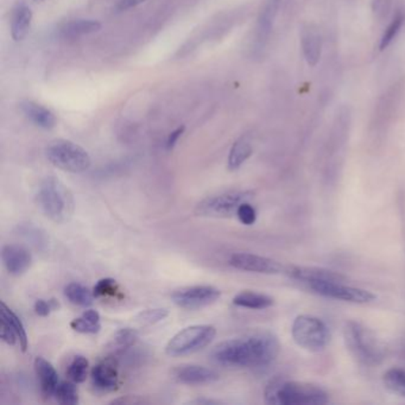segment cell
<instances>
[{
  "label": "cell",
  "instance_id": "obj_15",
  "mask_svg": "<svg viewBox=\"0 0 405 405\" xmlns=\"http://www.w3.org/2000/svg\"><path fill=\"white\" fill-rule=\"evenodd\" d=\"M290 277L302 282H345L346 277L335 271L327 270L322 267H308V266H289L285 270Z\"/></svg>",
  "mask_w": 405,
  "mask_h": 405
},
{
  "label": "cell",
  "instance_id": "obj_9",
  "mask_svg": "<svg viewBox=\"0 0 405 405\" xmlns=\"http://www.w3.org/2000/svg\"><path fill=\"white\" fill-rule=\"evenodd\" d=\"M221 292L211 285H193L173 292L171 300L178 307L188 310L205 308L219 300Z\"/></svg>",
  "mask_w": 405,
  "mask_h": 405
},
{
  "label": "cell",
  "instance_id": "obj_44",
  "mask_svg": "<svg viewBox=\"0 0 405 405\" xmlns=\"http://www.w3.org/2000/svg\"><path fill=\"white\" fill-rule=\"evenodd\" d=\"M36 1H42V0H36Z\"/></svg>",
  "mask_w": 405,
  "mask_h": 405
},
{
  "label": "cell",
  "instance_id": "obj_23",
  "mask_svg": "<svg viewBox=\"0 0 405 405\" xmlns=\"http://www.w3.org/2000/svg\"><path fill=\"white\" fill-rule=\"evenodd\" d=\"M64 296L67 297L70 303L79 305V307H91L93 304V292L89 290L88 288L82 285L80 283H69L67 287L64 288Z\"/></svg>",
  "mask_w": 405,
  "mask_h": 405
},
{
  "label": "cell",
  "instance_id": "obj_31",
  "mask_svg": "<svg viewBox=\"0 0 405 405\" xmlns=\"http://www.w3.org/2000/svg\"><path fill=\"white\" fill-rule=\"evenodd\" d=\"M168 315H169V312L164 308L147 309V310L140 312L135 317V320L140 325L151 326L164 320L168 317Z\"/></svg>",
  "mask_w": 405,
  "mask_h": 405
},
{
  "label": "cell",
  "instance_id": "obj_6",
  "mask_svg": "<svg viewBox=\"0 0 405 405\" xmlns=\"http://www.w3.org/2000/svg\"><path fill=\"white\" fill-rule=\"evenodd\" d=\"M216 337V330L214 326H189L170 339L165 347V352L169 357L193 355L207 347Z\"/></svg>",
  "mask_w": 405,
  "mask_h": 405
},
{
  "label": "cell",
  "instance_id": "obj_3",
  "mask_svg": "<svg viewBox=\"0 0 405 405\" xmlns=\"http://www.w3.org/2000/svg\"><path fill=\"white\" fill-rule=\"evenodd\" d=\"M265 402L274 405H322L330 402V397L317 385L274 380L266 386Z\"/></svg>",
  "mask_w": 405,
  "mask_h": 405
},
{
  "label": "cell",
  "instance_id": "obj_1",
  "mask_svg": "<svg viewBox=\"0 0 405 405\" xmlns=\"http://www.w3.org/2000/svg\"><path fill=\"white\" fill-rule=\"evenodd\" d=\"M279 348L274 334L259 332L221 342L211 350V358L226 368H265L279 357Z\"/></svg>",
  "mask_w": 405,
  "mask_h": 405
},
{
  "label": "cell",
  "instance_id": "obj_30",
  "mask_svg": "<svg viewBox=\"0 0 405 405\" xmlns=\"http://www.w3.org/2000/svg\"><path fill=\"white\" fill-rule=\"evenodd\" d=\"M93 294L95 297H102V296H110L115 299L123 297L118 284L112 279H100L94 287Z\"/></svg>",
  "mask_w": 405,
  "mask_h": 405
},
{
  "label": "cell",
  "instance_id": "obj_10",
  "mask_svg": "<svg viewBox=\"0 0 405 405\" xmlns=\"http://www.w3.org/2000/svg\"><path fill=\"white\" fill-rule=\"evenodd\" d=\"M309 287L319 295L352 303H370L376 299L372 292L360 288L345 285L343 282H317L309 284Z\"/></svg>",
  "mask_w": 405,
  "mask_h": 405
},
{
  "label": "cell",
  "instance_id": "obj_43",
  "mask_svg": "<svg viewBox=\"0 0 405 405\" xmlns=\"http://www.w3.org/2000/svg\"><path fill=\"white\" fill-rule=\"evenodd\" d=\"M219 401H214V399H207V398H198L194 401H190L189 404H219Z\"/></svg>",
  "mask_w": 405,
  "mask_h": 405
},
{
  "label": "cell",
  "instance_id": "obj_36",
  "mask_svg": "<svg viewBox=\"0 0 405 405\" xmlns=\"http://www.w3.org/2000/svg\"><path fill=\"white\" fill-rule=\"evenodd\" d=\"M59 308V301L55 299L46 301L39 299L35 302L34 309L38 317H47L51 312H55Z\"/></svg>",
  "mask_w": 405,
  "mask_h": 405
},
{
  "label": "cell",
  "instance_id": "obj_2",
  "mask_svg": "<svg viewBox=\"0 0 405 405\" xmlns=\"http://www.w3.org/2000/svg\"><path fill=\"white\" fill-rule=\"evenodd\" d=\"M36 202L43 214L56 224L70 219L75 208L72 191L54 176H48L39 183Z\"/></svg>",
  "mask_w": 405,
  "mask_h": 405
},
{
  "label": "cell",
  "instance_id": "obj_41",
  "mask_svg": "<svg viewBox=\"0 0 405 405\" xmlns=\"http://www.w3.org/2000/svg\"><path fill=\"white\" fill-rule=\"evenodd\" d=\"M112 403L113 404H118V403H122V404H140V403H145V401L142 398H138L137 396H125L118 398V399H114Z\"/></svg>",
  "mask_w": 405,
  "mask_h": 405
},
{
  "label": "cell",
  "instance_id": "obj_34",
  "mask_svg": "<svg viewBox=\"0 0 405 405\" xmlns=\"http://www.w3.org/2000/svg\"><path fill=\"white\" fill-rule=\"evenodd\" d=\"M72 330L81 334H95L100 330L102 325L94 323L92 321L87 320L84 317H77L70 322Z\"/></svg>",
  "mask_w": 405,
  "mask_h": 405
},
{
  "label": "cell",
  "instance_id": "obj_29",
  "mask_svg": "<svg viewBox=\"0 0 405 405\" xmlns=\"http://www.w3.org/2000/svg\"><path fill=\"white\" fill-rule=\"evenodd\" d=\"M405 17L403 12H397L396 16L393 17V21L391 23L388 24V28L385 30L384 34L382 36V39H380V50H384L386 48L393 43V39L396 38L398 32L401 31L402 26L404 24Z\"/></svg>",
  "mask_w": 405,
  "mask_h": 405
},
{
  "label": "cell",
  "instance_id": "obj_12",
  "mask_svg": "<svg viewBox=\"0 0 405 405\" xmlns=\"http://www.w3.org/2000/svg\"><path fill=\"white\" fill-rule=\"evenodd\" d=\"M91 379L99 393H113L119 386L118 360L113 357L105 358L92 368Z\"/></svg>",
  "mask_w": 405,
  "mask_h": 405
},
{
  "label": "cell",
  "instance_id": "obj_22",
  "mask_svg": "<svg viewBox=\"0 0 405 405\" xmlns=\"http://www.w3.org/2000/svg\"><path fill=\"white\" fill-rule=\"evenodd\" d=\"M254 152L252 145L246 137H241L233 144L232 149L228 155L227 167L229 170H236L249 160Z\"/></svg>",
  "mask_w": 405,
  "mask_h": 405
},
{
  "label": "cell",
  "instance_id": "obj_7",
  "mask_svg": "<svg viewBox=\"0 0 405 405\" xmlns=\"http://www.w3.org/2000/svg\"><path fill=\"white\" fill-rule=\"evenodd\" d=\"M292 334L299 346L310 352L325 350L330 341V328L321 319L312 315L296 317Z\"/></svg>",
  "mask_w": 405,
  "mask_h": 405
},
{
  "label": "cell",
  "instance_id": "obj_27",
  "mask_svg": "<svg viewBox=\"0 0 405 405\" xmlns=\"http://www.w3.org/2000/svg\"><path fill=\"white\" fill-rule=\"evenodd\" d=\"M88 360L82 355H76L69 364L67 376L75 384H81L85 382L88 373Z\"/></svg>",
  "mask_w": 405,
  "mask_h": 405
},
{
  "label": "cell",
  "instance_id": "obj_39",
  "mask_svg": "<svg viewBox=\"0 0 405 405\" xmlns=\"http://www.w3.org/2000/svg\"><path fill=\"white\" fill-rule=\"evenodd\" d=\"M185 130H186V127L185 126L178 127L175 131L170 133L168 140H167V149L168 150H173L175 148V145L178 143V140L181 138V135H183Z\"/></svg>",
  "mask_w": 405,
  "mask_h": 405
},
{
  "label": "cell",
  "instance_id": "obj_16",
  "mask_svg": "<svg viewBox=\"0 0 405 405\" xmlns=\"http://www.w3.org/2000/svg\"><path fill=\"white\" fill-rule=\"evenodd\" d=\"M1 259L6 270L13 276L24 274L32 264L31 254L26 247L19 245H5L1 251Z\"/></svg>",
  "mask_w": 405,
  "mask_h": 405
},
{
  "label": "cell",
  "instance_id": "obj_14",
  "mask_svg": "<svg viewBox=\"0 0 405 405\" xmlns=\"http://www.w3.org/2000/svg\"><path fill=\"white\" fill-rule=\"evenodd\" d=\"M173 378L186 385L211 384L219 379L218 372L200 365H182L175 368Z\"/></svg>",
  "mask_w": 405,
  "mask_h": 405
},
{
  "label": "cell",
  "instance_id": "obj_26",
  "mask_svg": "<svg viewBox=\"0 0 405 405\" xmlns=\"http://www.w3.org/2000/svg\"><path fill=\"white\" fill-rule=\"evenodd\" d=\"M385 388H388L390 393L405 397V370L403 368H390L385 372L383 376Z\"/></svg>",
  "mask_w": 405,
  "mask_h": 405
},
{
  "label": "cell",
  "instance_id": "obj_11",
  "mask_svg": "<svg viewBox=\"0 0 405 405\" xmlns=\"http://www.w3.org/2000/svg\"><path fill=\"white\" fill-rule=\"evenodd\" d=\"M229 265L241 271L257 272V274H277L287 270V267L271 258L262 257L258 254L236 252L229 257Z\"/></svg>",
  "mask_w": 405,
  "mask_h": 405
},
{
  "label": "cell",
  "instance_id": "obj_33",
  "mask_svg": "<svg viewBox=\"0 0 405 405\" xmlns=\"http://www.w3.org/2000/svg\"><path fill=\"white\" fill-rule=\"evenodd\" d=\"M19 233L21 236H26L28 241H31L32 245L37 246V247L47 245L44 233H41V231L36 227H32L30 225H24V226H21Z\"/></svg>",
  "mask_w": 405,
  "mask_h": 405
},
{
  "label": "cell",
  "instance_id": "obj_8",
  "mask_svg": "<svg viewBox=\"0 0 405 405\" xmlns=\"http://www.w3.org/2000/svg\"><path fill=\"white\" fill-rule=\"evenodd\" d=\"M254 196L251 190H231L205 198L195 208L201 218H229L236 214L241 203L249 202Z\"/></svg>",
  "mask_w": 405,
  "mask_h": 405
},
{
  "label": "cell",
  "instance_id": "obj_40",
  "mask_svg": "<svg viewBox=\"0 0 405 405\" xmlns=\"http://www.w3.org/2000/svg\"><path fill=\"white\" fill-rule=\"evenodd\" d=\"M144 1H147V0H120L118 3V10H120V11H126V10L138 6V5L142 4Z\"/></svg>",
  "mask_w": 405,
  "mask_h": 405
},
{
  "label": "cell",
  "instance_id": "obj_21",
  "mask_svg": "<svg viewBox=\"0 0 405 405\" xmlns=\"http://www.w3.org/2000/svg\"><path fill=\"white\" fill-rule=\"evenodd\" d=\"M102 29V24L93 19H77L64 24L61 29V36L64 38H75L93 34Z\"/></svg>",
  "mask_w": 405,
  "mask_h": 405
},
{
  "label": "cell",
  "instance_id": "obj_5",
  "mask_svg": "<svg viewBox=\"0 0 405 405\" xmlns=\"http://www.w3.org/2000/svg\"><path fill=\"white\" fill-rule=\"evenodd\" d=\"M46 156L51 164L68 173H84L89 169L92 163L88 152L69 140L51 142L46 149Z\"/></svg>",
  "mask_w": 405,
  "mask_h": 405
},
{
  "label": "cell",
  "instance_id": "obj_38",
  "mask_svg": "<svg viewBox=\"0 0 405 405\" xmlns=\"http://www.w3.org/2000/svg\"><path fill=\"white\" fill-rule=\"evenodd\" d=\"M372 11L375 13L377 18L386 17L388 10H390V5H391V0H372Z\"/></svg>",
  "mask_w": 405,
  "mask_h": 405
},
{
  "label": "cell",
  "instance_id": "obj_42",
  "mask_svg": "<svg viewBox=\"0 0 405 405\" xmlns=\"http://www.w3.org/2000/svg\"><path fill=\"white\" fill-rule=\"evenodd\" d=\"M82 317L87 319V320L92 321L94 323H100V314H99L97 310H93V309L86 310V312L82 314Z\"/></svg>",
  "mask_w": 405,
  "mask_h": 405
},
{
  "label": "cell",
  "instance_id": "obj_17",
  "mask_svg": "<svg viewBox=\"0 0 405 405\" xmlns=\"http://www.w3.org/2000/svg\"><path fill=\"white\" fill-rule=\"evenodd\" d=\"M35 372L43 397L49 399L55 396L56 388L59 384V375L55 368L43 357H37L35 359Z\"/></svg>",
  "mask_w": 405,
  "mask_h": 405
},
{
  "label": "cell",
  "instance_id": "obj_19",
  "mask_svg": "<svg viewBox=\"0 0 405 405\" xmlns=\"http://www.w3.org/2000/svg\"><path fill=\"white\" fill-rule=\"evenodd\" d=\"M32 21V12L26 5H19L13 11L11 21V34L15 41H21L29 34L30 26Z\"/></svg>",
  "mask_w": 405,
  "mask_h": 405
},
{
  "label": "cell",
  "instance_id": "obj_35",
  "mask_svg": "<svg viewBox=\"0 0 405 405\" xmlns=\"http://www.w3.org/2000/svg\"><path fill=\"white\" fill-rule=\"evenodd\" d=\"M236 216H238V219H239L241 224L251 226L257 220V211L249 201V202L241 203L239 208H238V211H236Z\"/></svg>",
  "mask_w": 405,
  "mask_h": 405
},
{
  "label": "cell",
  "instance_id": "obj_24",
  "mask_svg": "<svg viewBox=\"0 0 405 405\" xmlns=\"http://www.w3.org/2000/svg\"><path fill=\"white\" fill-rule=\"evenodd\" d=\"M1 317H4L5 320L9 322V325L11 326V328H12L16 337H17L21 350L26 352L28 350V347H29V339H28L26 327L23 325L21 319L4 302H1Z\"/></svg>",
  "mask_w": 405,
  "mask_h": 405
},
{
  "label": "cell",
  "instance_id": "obj_32",
  "mask_svg": "<svg viewBox=\"0 0 405 405\" xmlns=\"http://www.w3.org/2000/svg\"><path fill=\"white\" fill-rule=\"evenodd\" d=\"M138 340V332L132 328H122L114 335L113 345L119 350L131 348Z\"/></svg>",
  "mask_w": 405,
  "mask_h": 405
},
{
  "label": "cell",
  "instance_id": "obj_18",
  "mask_svg": "<svg viewBox=\"0 0 405 405\" xmlns=\"http://www.w3.org/2000/svg\"><path fill=\"white\" fill-rule=\"evenodd\" d=\"M21 109L23 113L26 114V118L30 119L36 126L44 129V130H50L56 125V118L54 113L46 107L38 105L36 102H21Z\"/></svg>",
  "mask_w": 405,
  "mask_h": 405
},
{
  "label": "cell",
  "instance_id": "obj_25",
  "mask_svg": "<svg viewBox=\"0 0 405 405\" xmlns=\"http://www.w3.org/2000/svg\"><path fill=\"white\" fill-rule=\"evenodd\" d=\"M282 4V0H266L265 6L263 9L262 15L259 18V36L261 39H265L270 32L274 18L277 16L279 6Z\"/></svg>",
  "mask_w": 405,
  "mask_h": 405
},
{
  "label": "cell",
  "instance_id": "obj_13",
  "mask_svg": "<svg viewBox=\"0 0 405 405\" xmlns=\"http://www.w3.org/2000/svg\"><path fill=\"white\" fill-rule=\"evenodd\" d=\"M301 47L307 64L315 67L322 54V36L314 23H305L301 28Z\"/></svg>",
  "mask_w": 405,
  "mask_h": 405
},
{
  "label": "cell",
  "instance_id": "obj_20",
  "mask_svg": "<svg viewBox=\"0 0 405 405\" xmlns=\"http://www.w3.org/2000/svg\"><path fill=\"white\" fill-rule=\"evenodd\" d=\"M274 299L271 296L254 292H243L234 296V299H233V304L236 307L254 309V310L270 308L271 305H274Z\"/></svg>",
  "mask_w": 405,
  "mask_h": 405
},
{
  "label": "cell",
  "instance_id": "obj_37",
  "mask_svg": "<svg viewBox=\"0 0 405 405\" xmlns=\"http://www.w3.org/2000/svg\"><path fill=\"white\" fill-rule=\"evenodd\" d=\"M0 337H1V340L10 346H13L18 341L16 334L4 317L0 319Z\"/></svg>",
  "mask_w": 405,
  "mask_h": 405
},
{
  "label": "cell",
  "instance_id": "obj_4",
  "mask_svg": "<svg viewBox=\"0 0 405 405\" xmlns=\"http://www.w3.org/2000/svg\"><path fill=\"white\" fill-rule=\"evenodd\" d=\"M343 337L348 350L359 363L375 366L383 361L384 348L376 334L368 327L355 321H350L345 326Z\"/></svg>",
  "mask_w": 405,
  "mask_h": 405
},
{
  "label": "cell",
  "instance_id": "obj_28",
  "mask_svg": "<svg viewBox=\"0 0 405 405\" xmlns=\"http://www.w3.org/2000/svg\"><path fill=\"white\" fill-rule=\"evenodd\" d=\"M54 397L59 404L76 405L79 403V391L74 382H59Z\"/></svg>",
  "mask_w": 405,
  "mask_h": 405
}]
</instances>
